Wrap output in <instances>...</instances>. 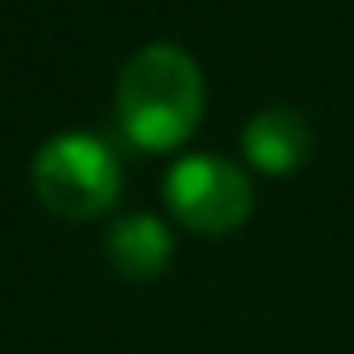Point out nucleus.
Returning <instances> with one entry per match:
<instances>
[{"label":"nucleus","mask_w":354,"mask_h":354,"mask_svg":"<svg viewBox=\"0 0 354 354\" xmlns=\"http://www.w3.org/2000/svg\"><path fill=\"white\" fill-rule=\"evenodd\" d=\"M166 207L193 234H234L256 207V189L242 166L193 153L166 171Z\"/></svg>","instance_id":"nucleus-3"},{"label":"nucleus","mask_w":354,"mask_h":354,"mask_svg":"<svg viewBox=\"0 0 354 354\" xmlns=\"http://www.w3.org/2000/svg\"><path fill=\"white\" fill-rule=\"evenodd\" d=\"M104 256L121 278L148 283L171 265V229L157 216H121L104 238Z\"/></svg>","instance_id":"nucleus-5"},{"label":"nucleus","mask_w":354,"mask_h":354,"mask_svg":"<svg viewBox=\"0 0 354 354\" xmlns=\"http://www.w3.org/2000/svg\"><path fill=\"white\" fill-rule=\"evenodd\" d=\"M242 153L265 175H292L310 162L314 130L296 108H265L242 126Z\"/></svg>","instance_id":"nucleus-4"},{"label":"nucleus","mask_w":354,"mask_h":354,"mask_svg":"<svg viewBox=\"0 0 354 354\" xmlns=\"http://www.w3.org/2000/svg\"><path fill=\"white\" fill-rule=\"evenodd\" d=\"M207 108V81L180 45H144L130 54L117 81V126L144 153H171L189 144Z\"/></svg>","instance_id":"nucleus-1"},{"label":"nucleus","mask_w":354,"mask_h":354,"mask_svg":"<svg viewBox=\"0 0 354 354\" xmlns=\"http://www.w3.org/2000/svg\"><path fill=\"white\" fill-rule=\"evenodd\" d=\"M32 189L50 216L99 220L121 198V157L90 130H63L36 148Z\"/></svg>","instance_id":"nucleus-2"}]
</instances>
